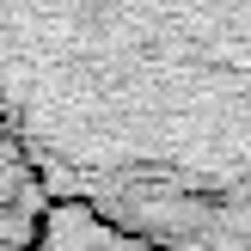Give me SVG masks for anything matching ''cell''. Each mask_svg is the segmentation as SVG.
I'll return each mask as SVG.
<instances>
[{
    "label": "cell",
    "mask_w": 251,
    "mask_h": 251,
    "mask_svg": "<svg viewBox=\"0 0 251 251\" xmlns=\"http://www.w3.org/2000/svg\"><path fill=\"white\" fill-rule=\"evenodd\" d=\"M43 208H49V196H43V184H37V172L25 166V153L6 141V129H0V251L31 239V227L43 221Z\"/></svg>",
    "instance_id": "cell-3"
},
{
    "label": "cell",
    "mask_w": 251,
    "mask_h": 251,
    "mask_svg": "<svg viewBox=\"0 0 251 251\" xmlns=\"http://www.w3.org/2000/svg\"><path fill=\"white\" fill-rule=\"evenodd\" d=\"M12 251H172V245H153V239H141V233H123V227H110V221L86 215V208H74V202H49L43 221L31 227V239L12 245Z\"/></svg>",
    "instance_id": "cell-2"
},
{
    "label": "cell",
    "mask_w": 251,
    "mask_h": 251,
    "mask_svg": "<svg viewBox=\"0 0 251 251\" xmlns=\"http://www.w3.org/2000/svg\"><path fill=\"white\" fill-rule=\"evenodd\" d=\"M0 129L49 202L251 251V0H0Z\"/></svg>",
    "instance_id": "cell-1"
}]
</instances>
